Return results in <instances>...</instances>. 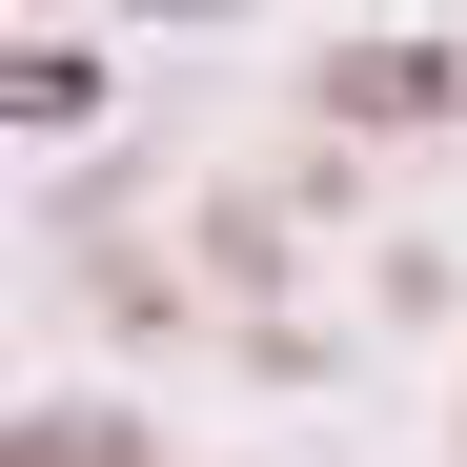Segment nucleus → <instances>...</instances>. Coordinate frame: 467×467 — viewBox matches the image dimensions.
Masks as SVG:
<instances>
[{
  "mask_svg": "<svg viewBox=\"0 0 467 467\" xmlns=\"http://www.w3.org/2000/svg\"><path fill=\"white\" fill-rule=\"evenodd\" d=\"M326 102H346V122H447L467 82H447V61H407V41H366V61H346V82H326Z\"/></svg>",
  "mask_w": 467,
  "mask_h": 467,
  "instance_id": "nucleus-1",
  "label": "nucleus"
}]
</instances>
